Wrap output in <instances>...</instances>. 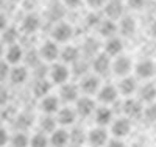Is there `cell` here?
<instances>
[{"label": "cell", "instance_id": "6da1fadb", "mask_svg": "<svg viewBox=\"0 0 156 147\" xmlns=\"http://www.w3.org/2000/svg\"><path fill=\"white\" fill-rule=\"evenodd\" d=\"M48 75H50V82L56 83V85H64L67 83L69 75H70V69L67 68V64H53L48 69Z\"/></svg>", "mask_w": 156, "mask_h": 147}, {"label": "cell", "instance_id": "7a4b0ae2", "mask_svg": "<svg viewBox=\"0 0 156 147\" xmlns=\"http://www.w3.org/2000/svg\"><path fill=\"white\" fill-rule=\"evenodd\" d=\"M72 35H73L72 25L66 24V22H59L53 27V30H51V41H55L56 44L58 42H67L72 38Z\"/></svg>", "mask_w": 156, "mask_h": 147}, {"label": "cell", "instance_id": "3957f363", "mask_svg": "<svg viewBox=\"0 0 156 147\" xmlns=\"http://www.w3.org/2000/svg\"><path fill=\"white\" fill-rule=\"evenodd\" d=\"M59 53H61V50L55 41H47L39 47V57H41L42 61H47V63L56 61L59 58Z\"/></svg>", "mask_w": 156, "mask_h": 147}, {"label": "cell", "instance_id": "277c9868", "mask_svg": "<svg viewBox=\"0 0 156 147\" xmlns=\"http://www.w3.org/2000/svg\"><path fill=\"white\" fill-rule=\"evenodd\" d=\"M111 69L112 72L117 75V77H128L129 72H131L133 69V63L131 60H129L128 57L125 55H119V57H115V60L112 61V66H111Z\"/></svg>", "mask_w": 156, "mask_h": 147}, {"label": "cell", "instance_id": "5b68a950", "mask_svg": "<svg viewBox=\"0 0 156 147\" xmlns=\"http://www.w3.org/2000/svg\"><path fill=\"white\" fill-rule=\"evenodd\" d=\"M23 58H25V52H23L20 44H12V46H8L5 49L3 60L11 66V68H12V66H19Z\"/></svg>", "mask_w": 156, "mask_h": 147}, {"label": "cell", "instance_id": "8992f818", "mask_svg": "<svg viewBox=\"0 0 156 147\" xmlns=\"http://www.w3.org/2000/svg\"><path fill=\"white\" fill-rule=\"evenodd\" d=\"M97 110L95 102L90 99V97H80L75 102V111L76 116H81V117H89L92 116Z\"/></svg>", "mask_w": 156, "mask_h": 147}, {"label": "cell", "instance_id": "52a82bcc", "mask_svg": "<svg viewBox=\"0 0 156 147\" xmlns=\"http://www.w3.org/2000/svg\"><path fill=\"white\" fill-rule=\"evenodd\" d=\"M80 88L86 96H92V94H97L98 89L101 88L100 86V78L98 75H84L80 82Z\"/></svg>", "mask_w": 156, "mask_h": 147}, {"label": "cell", "instance_id": "ba28073f", "mask_svg": "<svg viewBox=\"0 0 156 147\" xmlns=\"http://www.w3.org/2000/svg\"><path fill=\"white\" fill-rule=\"evenodd\" d=\"M108 141H109L108 131L103 128V127L92 128V130L87 133V142L92 145V147H103V145H106Z\"/></svg>", "mask_w": 156, "mask_h": 147}, {"label": "cell", "instance_id": "9c48e42d", "mask_svg": "<svg viewBox=\"0 0 156 147\" xmlns=\"http://www.w3.org/2000/svg\"><path fill=\"white\" fill-rule=\"evenodd\" d=\"M103 11L108 19L111 20H117L123 17V2L120 0H108L106 5L103 6Z\"/></svg>", "mask_w": 156, "mask_h": 147}, {"label": "cell", "instance_id": "30bf717a", "mask_svg": "<svg viewBox=\"0 0 156 147\" xmlns=\"http://www.w3.org/2000/svg\"><path fill=\"white\" fill-rule=\"evenodd\" d=\"M111 66H112L111 58L106 55L105 52L98 53V55H95V57L92 58V69H94L95 74H98V75L108 74V71L111 69Z\"/></svg>", "mask_w": 156, "mask_h": 147}, {"label": "cell", "instance_id": "8fae6325", "mask_svg": "<svg viewBox=\"0 0 156 147\" xmlns=\"http://www.w3.org/2000/svg\"><path fill=\"white\" fill-rule=\"evenodd\" d=\"M129 130H131V122H129V119L128 117H119V119H115V121L112 122L111 125V131H112V135L115 138H125Z\"/></svg>", "mask_w": 156, "mask_h": 147}, {"label": "cell", "instance_id": "7c38bea8", "mask_svg": "<svg viewBox=\"0 0 156 147\" xmlns=\"http://www.w3.org/2000/svg\"><path fill=\"white\" fill-rule=\"evenodd\" d=\"M80 88L76 85H72V83H64L61 85V91H59V97L62 102L66 103H73L80 99Z\"/></svg>", "mask_w": 156, "mask_h": 147}, {"label": "cell", "instance_id": "4fadbf2b", "mask_svg": "<svg viewBox=\"0 0 156 147\" xmlns=\"http://www.w3.org/2000/svg\"><path fill=\"white\" fill-rule=\"evenodd\" d=\"M134 71H136V75L139 78L148 80V78H151L156 74V64L153 61H150V60H142V61H139L136 64Z\"/></svg>", "mask_w": 156, "mask_h": 147}, {"label": "cell", "instance_id": "5bb4252c", "mask_svg": "<svg viewBox=\"0 0 156 147\" xmlns=\"http://www.w3.org/2000/svg\"><path fill=\"white\" fill-rule=\"evenodd\" d=\"M39 108L44 114H48V116H53L59 111V99L55 97V96H45L41 99L39 102Z\"/></svg>", "mask_w": 156, "mask_h": 147}, {"label": "cell", "instance_id": "9a60e30c", "mask_svg": "<svg viewBox=\"0 0 156 147\" xmlns=\"http://www.w3.org/2000/svg\"><path fill=\"white\" fill-rule=\"evenodd\" d=\"M122 110H123V113H125L129 119H136V117H139V116L144 114V106H142V102H140V100H136V99H128V100H125Z\"/></svg>", "mask_w": 156, "mask_h": 147}, {"label": "cell", "instance_id": "2e32d148", "mask_svg": "<svg viewBox=\"0 0 156 147\" xmlns=\"http://www.w3.org/2000/svg\"><path fill=\"white\" fill-rule=\"evenodd\" d=\"M97 97L101 103H105V105H109V103H114L117 100V97H119V91H117L115 86L112 85H105V86H101L97 92Z\"/></svg>", "mask_w": 156, "mask_h": 147}, {"label": "cell", "instance_id": "e0dca14e", "mask_svg": "<svg viewBox=\"0 0 156 147\" xmlns=\"http://www.w3.org/2000/svg\"><path fill=\"white\" fill-rule=\"evenodd\" d=\"M8 80L12 85H23L28 80V69L25 66L19 64V66H12L9 71V77Z\"/></svg>", "mask_w": 156, "mask_h": 147}, {"label": "cell", "instance_id": "ac0fdd59", "mask_svg": "<svg viewBox=\"0 0 156 147\" xmlns=\"http://www.w3.org/2000/svg\"><path fill=\"white\" fill-rule=\"evenodd\" d=\"M39 27H41V19L34 13H30L22 19V31L27 35H34L39 30Z\"/></svg>", "mask_w": 156, "mask_h": 147}, {"label": "cell", "instance_id": "d6986e66", "mask_svg": "<svg viewBox=\"0 0 156 147\" xmlns=\"http://www.w3.org/2000/svg\"><path fill=\"white\" fill-rule=\"evenodd\" d=\"M58 124H61L62 127L67 125H73L76 121V111L75 108H70V106H64V108H59L58 116H56Z\"/></svg>", "mask_w": 156, "mask_h": 147}, {"label": "cell", "instance_id": "ffe728a7", "mask_svg": "<svg viewBox=\"0 0 156 147\" xmlns=\"http://www.w3.org/2000/svg\"><path fill=\"white\" fill-rule=\"evenodd\" d=\"M122 50H123L122 39H119L117 36L106 39V42H105V53L109 58H115V57L122 55Z\"/></svg>", "mask_w": 156, "mask_h": 147}, {"label": "cell", "instance_id": "44dd1931", "mask_svg": "<svg viewBox=\"0 0 156 147\" xmlns=\"http://www.w3.org/2000/svg\"><path fill=\"white\" fill-rule=\"evenodd\" d=\"M50 145L51 147H67L69 142V131L66 128H56L50 135Z\"/></svg>", "mask_w": 156, "mask_h": 147}, {"label": "cell", "instance_id": "7402d4cb", "mask_svg": "<svg viewBox=\"0 0 156 147\" xmlns=\"http://www.w3.org/2000/svg\"><path fill=\"white\" fill-rule=\"evenodd\" d=\"M94 117H95V122L98 124V127H105V125H109L112 122V111L111 108H108V106H98V108L95 110L94 113Z\"/></svg>", "mask_w": 156, "mask_h": 147}, {"label": "cell", "instance_id": "603a6c76", "mask_svg": "<svg viewBox=\"0 0 156 147\" xmlns=\"http://www.w3.org/2000/svg\"><path fill=\"white\" fill-rule=\"evenodd\" d=\"M59 58L62 60L64 64H73L80 60V50H78L75 46H66L61 53H59Z\"/></svg>", "mask_w": 156, "mask_h": 147}, {"label": "cell", "instance_id": "cb8c5ba5", "mask_svg": "<svg viewBox=\"0 0 156 147\" xmlns=\"http://www.w3.org/2000/svg\"><path fill=\"white\" fill-rule=\"evenodd\" d=\"M117 91L120 92V94L123 96H131L134 94V92L137 91V83H136V78L133 77H123L120 80V83H119V88H117Z\"/></svg>", "mask_w": 156, "mask_h": 147}, {"label": "cell", "instance_id": "d4e9b609", "mask_svg": "<svg viewBox=\"0 0 156 147\" xmlns=\"http://www.w3.org/2000/svg\"><path fill=\"white\" fill-rule=\"evenodd\" d=\"M117 30H119V25H117L114 20H111V19H103L101 24L98 25V31H100V35H101V36H105L106 39L114 38L115 33H117Z\"/></svg>", "mask_w": 156, "mask_h": 147}, {"label": "cell", "instance_id": "484cf974", "mask_svg": "<svg viewBox=\"0 0 156 147\" xmlns=\"http://www.w3.org/2000/svg\"><path fill=\"white\" fill-rule=\"evenodd\" d=\"M136 28H137L136 20H134V17H131V16H123V17L120 19V22H119V31H120L123 36H131V35H134Z\"/></svg>", "mask_w": 156, "mask_h": 147}, {"label": "cell", "instance_id": "4316f807", "mask_svg": "<svg viewBox=\"0 0 156 147\" xmlns=\"http://www.w3.org/2000/svg\"><path fill=\"white\" fill-rule=\"evenodd\" d=\"M17 39H19V30L16 27H11L8 25L6 28L2 31V41L5 46H12V44H17Z\"/></svg>", "mask_w": 156, "mask_h": 147}, {"label": "cell", "instance_id": "83f0119b", "mask_svg": "<svg viewBox=\"0 0 156 147\" xmlns=\"http://www.w3.org/2000/svg\"><path fill=\"white\" fill-rule=\"evenodd\" d=\"M139 100L140 102H147V103H153L154 99H156V86L151 85V83H147L144 85L140 89H139Z\"/></svg>", "mask_w": 156, "mask_h": 147}, {"label": "cell", "instance_id": "f1b7e54d", "mask_svg": "<svg viewBox=\"0 0 156 147\" xmlns=\"http://www.w3.org/2000/svg\"><path fill=\"white\" fill-rule=\"evenodd\" d=\"M86 141H87V135L81 127H73L69 131V142H72L73 145H81Z\"/></svg>", "mask_w": 156, "mask_h": 147}, {"label": "cell", "instance_id": "f546056e", "mask_svg": "<svg viewBox=\"0 0 156 147\" xmlns=\"http://www.w3.org/2000/svg\"><path fill=\"white\" fill-rule=\"evenodd\" d=\"M56 124H58L56 117L45 114V116L41 119V122H39V128H41V133H50V135H51V133L56 130Z\"/></svg>", "mask_w": 156, "mask_h": 147}, {"label": "cell", "instance_id": "4dcf8cb0", "mask_svg": "<svg viewBox=\"0 0 156 147\" xmlns=\"http://www.w3.org/2000/svg\"><path fill=\"white\" fill-rule=\"evenodd\" d=\"M33 92H34V96L39 97V99L48 96V92H50V82L45 80V78H39L37 82L34 83V86H33Z\"/></svg>", "mask_w": 156, "mask_h": 147}, {"label": "cell", "instance_id": "1f68e13d", "mask_svg": "<svg viewBox=\"0 0 156 147\" xmlns=\"http://www.w3.org/2000/svg\"><path fill=\"white\" fill-rule=\"evenodd\" d=\"M100 50V42L97 41V39H94V38H87L86 41H84V44H83V52L86 53L87 57H95V55H98V52Z\"/></svg>", "mask_w": 156, "mask_h": 147}, {"label": "cell", "instance_id": "d6a6232c", "mask_svg": "<svg viewBox=\"0 0 156 147\" xmlns=\"http://www.w3.org/2000/svg\"><path fill=\"white\" fill-rule=\"evenodd\" d=\"M9 145L11 147H28L30 145V138L25 135L23 131H17L11 136Z\"/></svg>", "mask_w": 156, "mask_h": 147}, {"label": "cell", "instance_id": "836d02e7", "mask_svg": "<svg viewBox=\"0 0 156 147\" xmlns=\"http://www.w3.org/2000/svg\"><path fill=\"white\" fill-rule=\"evenodd\" d=\"M50 145V139L45 136V133H36L30 138V145L28 147H48Z\"/></svg>", "mask_w": 156, "mask_h": 147}, {"label": "cell", "instance_id": "e575fe53", "mask_svg": "<svg viewBox=\"0 0 156 147\" xmlns=\"http://www.w3.org/2000/svg\"><path fill=\"white\" fill-rule=\"evenodd\" d=\"M87 69H89V64L84 60H78L76 63L72 64V71L78 75V77H84L87 75Z\"/></svg>", "mask_w": 156, "mask_h": 147}, {"label": "cell", "instance_id": "d590c367", "mask_svg": "<svg viewBox=\"0 0 156 147\" xmlns=\"http://www.w3.org/2000/svg\"><path fill=\"white\" fill-rule=\"evenodd\" d=\"M9 71H11V66H9L5 60L0 61V83H3L5 80H8Z\"/></svg>", "mask_w": 156, "mask_h": 147}, {"label": "cell", "instance_id": "8d00e7d4", "mask_svg": "<svg viewBox=\"0 0 156 147\" xmlns=\"http://www.w3.org/2000/svg\"><path fill=\"white\" fill-rule=\"evenodd\" d=\"M103 19H100V16L97 14V13H90V14L86 17V25L87 27H98L101 24Z\"/></svg>", "mask_w": 156, "mask_h": 147}, {"label": "cell", "instance_id": "74e56055", "mask_svg": "<svg viewBox=\"0 0 156 147\" xmlns=\"http://www.w3.org/2000/svg\"><path fill=\"white\" fill-rule=\"evenodd\" d=\"M144 114H145V117L148 119V121L156 122V103H150L148 108L144 110Z\"/></svg>", "mask_w": 156, "mask_h": 147}, {"label": "cell", "instance_id": "f35d334b", "mask_svg": "<svg viewBox=\"0 0 156 147\" xmlns=\"http://www.w3.org/2000/svg\"><path fill=\"white\" fill-rule=\"evenodd\" d=\"M9 139H11V136H9L8 130L3 128V127H0V147L8 145L9 144Z\"/></svg>", "mask_w": 156, "mask_h": 147}, {"label": "cell", "instance_id": "ab89813d", "mask_svg": "<svg viewBox=\"0 0 156 147\" xmlns=\"http://www.w3.org/2000/svg\"><path fill=\"white\" fill-rule=\"evenodd\" d=\"M126 3H128V6L131 8V9L140 11L142 8L145 6V3H147V0H126Z\"/></svg>", "mask_w": 156, "mask_h": 147}, {"label": "cell", "instance_id": "60d3db41", "mask_svg": "<svg viewBox=\"0 0 156 147\" xmlns=\"http://www.w3.org/2000/svg\"><path fill=\"white\" fill-rule=\"evenodd\" d=\"M106 2H108V0H86V3H87L90 8H94V9L103 8V6L106 5Z\"/></svg>", "mask_w": 156, "mask_h": 147}, {"label": "cell", "instance_id": "b9f144b4", "mask_svg": "<svg viewBox=\"0 0 156 147\" xmlns=\"http://www.w3.org/2000/svg\"><path fill=\"white\" fill-rule=\"evenodd\" d=\"M106 147H125V144L122 142V139L114 138V139H109V141L106 142Z\"/></svg>", "mask_w": 156, "mask_h": 147}, {"label": "cell", "instance_id": "7bdbcfd3", "mask_svg": "<svg viewBox=\"0 0 156 147\" xmlns=\"http://www.w3.org/2000/svg\"><path fill=\"white\" fill-rule=\"evenodd\" d=\"M64 5H66L67 8H78L81 3H83V0H62Z\"/></svg>", "mask_w": 156, "mask_h": 147}, {"label": "cell", "instance_id": "ee69618b", "mask_svg": "<svg viewBox=\"0 0 156 147\" xmlns=\"http://www.w3.org/2000/svg\"><path fill=\"white\" fill-rule=\"evenodd\" d=\"M6 27H8V17L3 14V13H0V33H2Z\"/></svg>", "mask_w": 156, "mask_h": 147}, {"label": "cell", "instance_id": "f6af8a7d", "mask_svg": "<svg viewBox=\"0 0 156 147\" xmlns=\"http://www.w3.org/2000/svg\"><path fill=\"white\" fill-rule=\"evenodd\" d=\"M8 102V91L5 88H0V105H5Z\"/></svg>", "mask_w": 156, "mask_h": 147}, {"label": "cell", "instance_id": "bcb514c9", "mask_svg": "<svg viewBox=\"0 0 156 147\" xmlns=\"http://www.w3.org/2000/svg\"><path fill=\"white\" fill-rule=\"evenodd\" d=\"M150 35H151V36L156 39V20H154V22L150 25Z\"/></svg>", "mask_w": 156, "mask_h": 147}, {"label": "cell", "instance_id": "7dc6e473", "mask_svg": "<svg viewBox=\"0 0 156 147\" xmlns=\"http://www.w3.org/2000/svg\"><path fill=\"white\" fill-rule=\"evenodd\" d=\"M3 57H5V44L0 41V61L3 60Z\"/></svg>", "mask_w": 156, "mask_h": 147}, {"label": "cell", "instance_id": "c3c4849f", "mask_svg": "<svg viewBox=\"0 0 156 147\" xmlns=\"http://www.w3.org/2000/svg\"><path fill=\"white\" fill-rule=\"evenodd\" d=\"M5 3H6V0H0V9L5 6Z\"/></svg>", "mask_w": 156, "mask_h": 147}, {"label": "cell", "instance_id": "681fc988", "mask_svg": "<svg viewBox=\"0 0 156 147\" xmlns=\"http://www.w3.org/2000/svg\"><path fill=\"white\" fill-rule=\"evenodd\" d=\"M11 3H19V2H22V0H9Z\"/></svg>", "mask_w": 156, "mask_h": 147}, {"label": "cell", "instance_id": "f907efd6", "mask_svg": "<svg viewBox=\"0 0 156 147\" xmlns=\"http://www.w3.org/2000/svg\"><path fill=\"white\" fill-rule=\"evenodd\" d=\"M69 147H80V145H73V144H70V145H69Z\"/></svg>", "mask_w": 156, "mask_h": 147}, {"label": "cell", "instance_id": "816d5d0a", "mask_svg": "<svg viewBox=\"0 0 156 147\" xmlns=\"http://www.w3.org/2000/svg\"><path fill=\"white\" fill-rule=\"evenodd\" d=\"M120 2H123V0H120Z\"/></svg>", "mask_w": 156, "mask_h": 147}]
</instances>
